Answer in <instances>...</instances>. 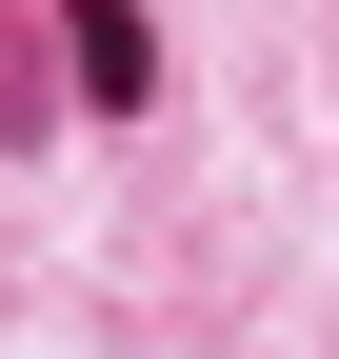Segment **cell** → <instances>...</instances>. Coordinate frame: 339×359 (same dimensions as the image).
Listing matches in <instances>:
<instances>
[{"mask_svg":"<svg viewBox=\"0 0 339 359\" xmlns=\"http://www.w3.org/2000/svg\"><path fill=\"white\" fill-rule=\"evenodd\" d=\"M60 80H80L100 120H140V100H160V20H140V0H60Z\"/></svg>","mask_w":339,"mask_h":359,"instance_id":"1","label":"cell"}]
</instances>
